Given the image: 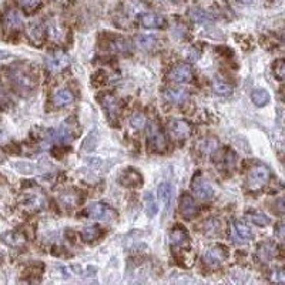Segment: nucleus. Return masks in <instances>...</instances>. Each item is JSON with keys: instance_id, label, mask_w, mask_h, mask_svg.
I'll list each match as a JSON object with an SVG mask.
<instances>
[{"instance_id": "30", "label": "nucleus", "mask_w": 285, "mask_h": 285, "mask_svg": "<svg viewBox=\"0 0 285 285\" xmlns=\"http://www.w3.org/2000/svg\"><path fill=\"white\" fill-rule=\"evenodd\" d=\"M26 198H28V200H24L26 207H32V209H40L44 202L43 195L36 194V193H26Z\"/></svg>"}, {"instance_id": "4", "label": "nucleus", "mask_w": 285, "mask_h": 285, "mask_svg": "<svg viewBox=\"0 0 285 285\" xmlns=\"http://www.w3.org/2000/svg\"><path fill=\"white\" fill-rule=\"evenodd\" d=\"M86 214L90 217V218H94V220H100V221H110L113 218H116L117 213L109 207L105 202H93L90 204L87 210H86Z\"/></svg>"}, {"instance_id": "25", "label": "nucleus", "mask_w": 285, "mask_h": 285, "mask_svg": "<svg viewBox=\"0 0 285 285\" xmlns=\"http://www.w3.org/2000/svg\"><path fill=\"white\" fill-rule=\"evenodd\" d=\"M251 98H252L254 105L258 106V107H263V106L270 103V94H268V91L264 90V89H257V90L252 91Z\"/></svg>"}, {"instance_id": "35", "label": "nucleus", "mask_w": 285, "mask_h": 285, "mask_svg": "<svg viewBox=\"0 0 285 285\" xmlns=\"http://www.w3.org/2000/svg\"><path fill=\"white\" fill-rule=\"evenodd\" d=\"M274 76L278 79L279 82H282L285 77V63L284 60H277L274 63Z\"/></svg>"}, {"instance_id": "24", "label": "nucleus", "mask_w": 285, "mask_h": 285, "mask_svg": "<svg viewBox=\"0 0 285 285\" xmlns=\"http://www.w3.org/2000/svg\"><path fill=\"white\" fill-rule=\"evenodd\" d=\"M100 236H101V228L98 225H89V227H84L82 231V237L87 243L96 241L97 238H100Z\"/></svg>"}, {"instance_id": "17", "label": "nucleus", "mask_w": 285, "mask_h": 285, "mask_svg": "<svg viewBox=\"0 0 285 285\" xmlns=\"http://www.w3.org/2000/svg\"><path fill=\"white\" fill-rule=\"evenodd\" d=\"M188 234L186 232V229L181 228V227H175V228L171 231L170 234V243L173 244L174 247H180V248H184V247H188Z\"/></svg>"}, {"instance_id": "34", "label": "nucleus", "mask_w": 285, "mask_h": 285, "mask_svg": "<svg viewBox=\"0 0 285 285\" xmlns=\"http://www.w3.org/2000/svg\"><path fill=\"white\" fill-rule=\"evenodd\" d=\"M130 124H132L133 128H136V130H141V128L147 124L146 116L141 114V113H136V114H133L132 118H130Z\"/></svg>"}, {"instance_id": "32", "label": "nucleus", "mask_w": 285, "mask_h": 285, "mask_svg": "<svg viewBox=\"0 0 285 285\" xmlns=\"http://www.w3.org/2000/svg\"><path fill=\"white\" fill-rule=\"evenodd\" d=\"M144 201H146V213L148 217H154L159 211V207H157V202H156V198L151 193H146L144 194Z\"/></svg>"}, {"instance_id": "13", "label": "nucleus", "mask_w": 285, "mask_h": 285, "mask_svg": "<svg viewBox=\"0 0 285 285\" xmlns=\"http://www.w3.org/2000/svg\"><path fill=\"white\" fill-rule=\"evenodd\" d=\"M139 21L146 29H161L166 26V19L156 13H143L140 16Z\"/></svg>"}, {"instance_id": "22", "label": "nucleus", "mask_w": 285, "mask_h": 285, "mask_svg": "<svg viewBox=\"0 0 285 285\" xmlns=\"http://www.w3.org/2000/svg\"><path fill=\"white\" fill-rule=\"evenodd\" d=\"M211 89H213V91L216 93L217 96H229V94L232 93V87H231L228 83H225V82H223V80H220V79L213 80V83H211Z\"/></svg>"}, {"instance_id": "18", "label": "nucleus", "mask_w": 285, "mask_h": 285, "mask_svg": "<svg viewBox=\"0 0 285 285\" xmlns=\"http://www.w3.org/2000/svg\"><path fill=\"white\" fill-rule=\"evenodd\" d=\"M164 98L168 103L173 105H181L188 98V91L184 89H167L164 91Z\"/></svg>"}, {"instance_id": "11", "label": "nucleus", "mask_w": 285, "mask_h": 285, "mask_svg": "<svg viewBox=\"0 0 285 285\" xmlns=\"http://www.w3.org/2000/svg\"><path fill=\"white\" fill-rule=\"evenodd\" d=\"M232 240L234 243L237 244H245L250 241L252 238V231L248 225H245L244 223H240V221H236L234 223V228H232Z\"/></svg>"}, {"instance_id": "27", "label": "nucleus", "mask_w": 285, "mask_h": 285, "mask_svg": "<svg viewBox=\"0 0 285 285\" xmlns=\"http://www.w3.org/2000/svg\"><path fill=\"white\" fill-rule=\"evenodd\" d=\"M110 49L116 53H128L130 51V43L123 37H117L110 42Z\"/></svg>"}, {"instance_id": "12", "label": "nucleus", "mask_w": 285, "mask_h": 285, "mask_svg": "<svg viewBox=\"0 0 285 285\" xmlns=\"http://www.w3.org/2000/svg\"><path fill=\"white\" fill-rule=\"evenodd\" d=\"M168 130L175 139H187L190 133H191V125L184 120H173L168 124Z\"/></svg>"}, {"instance_id": "41", "label": "nucleus", "mask_w": 285, "mask_h": 285, "mask_svg": "<svg viewBox=\"0 0 285 285\" xmlns=\"http://www.w3.org/2000/svg\"><path fill=\"white\" fill-rule=\"evenodd\" d=\"M240 2H243V3H248V2H251V0H240Z\"/></svg>"}, {"instance_id": "14", "label": "nucleus", "mask_w": 285, "mask_h": 285, "mask_svg": "<svg viewBox=\"0 0 285 285\" xmlns=\"http://www.w3.org/2000/svg\"><path fill=\"white\" fill-rule=\"evenodd\" d=\"M180 211L181 216L186 217V218H193V217L198 214V205L195 204V201L193 200L191 195L184 194L181 197Z\"/></svg>"}, {"instance_id": "26", "label": "nucleus", "mask_w": 285, "mask_h": 285, "mask_svg": "<svg viewBox=\"0 0 285 285\" xmlns=\"http://www.w3.org/2000/svg\"><path fill=\"white\" fill-rule=\"evenodd\" d=\"M97 144L98 133L94 130V132H91L83 141V144H82V151H84V153H90V151H93V150L97 147Z\"/></svg>"}, {"instance_id": "21", "label": "nucleus", "mask_w": 285, "mask_h": 285, "mask_svg": "<svg viewBox=\"0 0 285 285\" xmlns=\"http://www.w3.org/2000/svg\"><path fill=\"white\" fill-rule=\"evenodd\" d=\"M101 106L105 107V110L110 117H117L118 112H120V103L118 100L112 94H106L103 100H101Z\"/></svg>"}, {"instance_id": "16", "label": "nucleus", "mask_w": 285, "mask_h": 285, "mask_svg": "<svg viewBox=\"0 0 285 285\" xmlns=\"http://www.w3.org/2000/svg\"><path fill=\"white\" fill-rule=\"evenodd\" d=\"M3 24L9 30H19L23 26V19L19 12L16 10H9L3 16Z\"/></svg>"}, {"instance_id": "39", "label": "nucleus", "mask_w": 285, "mask_h": 285, "mask_svg": "<svg viewBox=\"0 0 285 285\" xmlns=\"http://www.w3.org/2000/svg\"><path fill=\"white\" fill-rule=\"evenodd\" d=\"M272 274H274L272 275V281H275V282H285V275L282 270H277V271H274Z\"/></svg>"}, {"instance_id": "15", "label": "nucleus", "mask_w": 285, "mask_h": 285, "mask_svg": "<svg viewBox=\"0 0 285 285\" xmlns=\"http://www.w3.org/2000/svg\"><path fill=\"white\" fill-rule=\"evenodd\" d=\"M74 101V96L69 89H62L53 93L51 96V103L55 107H66V106L71 105Z\"/></svg>"}, {"instance_id": "19", "label": "nucleus", "mask_w": 285, "mask_h": 285, "mask_svg": "<svg viewBox=\"0 0 285 285\" xmlns=\"http://www.w3.org/2000/svg\"><path fill=\"white\" fill-rule=\"evenodd\" d=\"M157 193H159V198L163 202L164 209L168 210L173 201V187L170 183H161L159 188H157Z\"/></svg>"}, {"instance_id": "37", "label": "nucleus", "mask_w": 285, "mask_h": 285, "mask_svg": "<svg viewBox=\"0 0 285 285\" xmlns=\"http://www.w3.org/2000/svg\"><path fill=\"white\" fill-rule=\"evenodd\" d=\"M13 167H16L20 173H24V174H30L35 171L36 166H33V164H30V163H14Z\"/></svg>"}, {"instance_id": "20", "label": "nucleus", "mask_w": 285, "mask_h": 285, "mask_svg": "<svg viewBox=\"0 0 285 285\" xmlns=\"http://www.w3.org/2000/svg\"><path fill=\"white\" fill-rule=\"evenodd\" d=\"M28 35L30 37V40L36 44H40L44 40V36H46V30L43 28L40 23H35L32 21L28 26Z\"/></svg>"}, {"instance_id": "2", "label": "nucleus", "mask_w": 285, "mask_h": 285, "mask_svg": "<svg viewBox=\"0 0 285 285\" xmlns=\"http://www.w3.org/2000/svg\"><path fill=\"white\" fill-rule=\"evenodd\" d=\"M70 62H71L70 56L64 51H53V53L47 55L46 60H44L47 70L53 74H57V73L67 69L70 66Z\"/></svg>"}, {"instance_id": "8", "label": "nucleus", "mask_w": 285, "mask_h": 285, "mask_svg": "<svg viewBox=\"0 0 285 285\" xmlns=\"http://www.w3.org/2000/svg\"><path fill=\"white\" fill-rule=\"evenodd\" d=\"M228 258V251L223 245H216L213 248H210L205 255H204V261L209 265H220L223 264L224 261Z\"/></svg>"}, {"instance_id": "7", "label": "nucleus", "mask_w": 285, "mask_h": 285, "mask_svg": "<svg viewBox=\"0 0 285 285\" xmlns=\"http://www.w3.org/2000/svg\"><path fill=\"white\" fill-rule=\"evenodd\" d=\"M193 193L202 201H210L214 197V188L211 187L209 181L201 178V175H197L193 180Z\"/></svg>"}, {"instance_id": "23", "label": "nucleus", "mask_w": 285, "mask_h": 285, "mask_svg": "<svg viewBox=\"0 0 285 285\" xmlns=\"http://www.w3.org/2000/svg\"><path fill=\"white\" fill-rule=\"evenodd\" d=\"M156 43H157V39L153 35H139L136 37V44L141 50L153 49Z\"/></svg>"}, {"instance_id": "28", "label": "nucleus", "mask_w": 285, "mask_h": 285, "mask_svg": "<svg viewBox=\"0 0 285 285\" xmlns=\"http://www.w3.org/2000/svg\"><path fill=\"white\" fill-rule=\"evenodd\" d=\"M247 218H248L254 225H258V227H265V225L270 224V218L265 216V214H263V213H258V211L248 213V214H247Z\"/></svg>"}, {"instance_id": "36", "label": "nucleus", "mask_w": 285, "mask_h": 285, "mask_svg": "<svg viewBox=\"0 0 285 285\" xmlns=\"http://www.w3.org/2000/svg\"><path fill=\"white\" fill-rule=\"evenodd\" d=\"M19 5L26 12H35L40 6V0H19Z\"/></svg>"}, {"instance_id": "9", "label": "nucleus", "mask_w": 285, "mask_h": 285, "mask_svg": "<svg viewBox=\"0 0 285 285\" xmlns=\"http://www.w3.org/2000/svg\"><path fill=\"white\" fill-rule=\"evenodd\" d=\"M193 69L188 66V64H184L181 63L178 66H175L171 73H170V80H173L175 83H188L193 80Z\"/></svg>"}, {"instance_id": "5", "label": "nucleus", "mask_w": 285, "mask_h": 285, "mask_svg": "<svg viewBox=\"0 0 285 285\" xmlns=\"http://www.w3.org/2000/svg\"><path fill=\"white\" fill-rule=\"evenodd\" d=\"M77 133H79V127H77L76 120L73 121V118L70 120H66L64 123L60 124L59 130L55 133V140L62 143V144H66V143H70L73 139H76Z\"/></svg>"}, {"instance_id": "33", "label": "nucleus", "mask_w": 285, "mask_h": 285, "mask_svg": "<svg viewBox=\"0 0 285 285\" xmlns=\"http://www.w3.org/2000/svg\"><path fill=\"white\" fill-rule=\"evenodd\" d=\"M258 254H260L261 260H270L275 255V245H272L270 243L263 244V245H260Z\"/></svg>"}, {"instance_id": "6", "label": "nucleus", "mask_w": 285, "mask_h": 285, "mask_svg": "<svg viewBox=\"0 0 285 285\" xmlns=\"http://www.w3.org/2000/svg\"><path fill=\"white\" fill-rule=\"evenodd\" d=\"M147 136H148L150 146L153 147L156 151H164L167 148V139H166L164 133L160 130V127L156 124V123H151V124L148 125Z\"/></svg>"}, {"instance_id": "1", "label": "nucleus", "mask_w": 285, "mask_h": 285, "mask_svg": "<svg viewBox=\"0 0 285 285\" xmlns=\"http://www.w3.org/2000/svg\"><path fill=\"white\" fill-rule=\"evenodd\" d=\"M10 82L13 83V86L20 91V93H24V91H30L35 89L36 86V80L35 77L32 76L29 71H26L24 69H13L10 70Z\"/></svg>"}, {"instance_id": "10", "label": "nucleus", "mask_w": 285, "mask_h": 285, "mask_svg": "<svg viewBox=\"0 0 285 285\" xmlns=\"http://www.w3.org/2000/svg\"><path fill=\"white\" fill-rule=\"evenodd\" d=\"M120 184H123L125 187H140L143 184V177L140 173L134 168H127L118 177Z\"/></svg>"}, {"instance_id": "31", "label": "nucleus", "mask_w": 285, "mask_h": 285, "mask_svg": "<svg viewBox=\"0 0 285 285\" xmlns=\"http://www.w3.org/2000/svg\"><path fill=\"white\" fill-rule=\"evenodd\" d=\"M190 16H191V19H193L195 23H198V24H205V23H210V21H211L210 14L207 13V12L201 10V9H191Z\"/></svg>"}, {"instance_id": "40", "label": "nucleus", "mask_w": 285, "mask_h": 285, "mask_svg": "<svg viewBox=\"0 0 285 285\" xmlns=\"http://www.w3.org/2000/svg\"><path fill=\"white\" fill-rule=\"evenodd\" d=\"M282 231H284V225H282V224H279L278 231H277V232H278L279 240H282V238H284V232H282Z\"/></svg>"}, {"instance_id": "3", "label": "nucleus", "mask_w": 285, "mask_h": 285, "mask_svg": "<svg viewBox=\"0 0 285 285\" xmlns=\"http://www.w3.org/2000/svg\"><path fill=\"white\" fill-rule=\"evenodd\" d=\"M270 177H271L270 168L265 167L263 164H258L251 170L250 175H248V186H250L251 190L257 191L260 188L264 187L270 180Z\"/></svg>"}, {"instance_id": "42", "label": "nucleus", "mask_w": 285, "mask_h": 285, "mask_svg": "<svg viewBox=\"0 0 285 285\" xmlns=\"http://www.w3.org/2000/svg\"><path fill=\"white\" fill-rule=\"evenodd\" d=\"M173 2H178V0H173Z\"/></svg>"}, {"instance_id": "38", "label": "nucleus", "mask_w": 285, "mask_h": 285, "mask_svg": "<svg viewBox=\"0 0 285 285\" xmlns=\"http://www.w3.org/2000/svg\"><path fill=\"white\" fill-rule=\"evenodd\" d=\"M217 147H218V143H217L214 139H207L202 141V151H204V153H213Z\"/></svg>"}, {"instance_id": "29", "label": "nucleus", "mask_w": 285, "mask_h": 285, "mask_svg": "<svg viewBox=\"0 0 285 285\" xmlns=\"http://www.w3.org/2000/svg\"><path fill=\"white\" fill-rule=\"evenodd\" d=\"M3 241L7 244V245H10V247H20L24 244V237L21 236V234H17V232H7L3 236Z\"/></svg>"}]
</instances>
